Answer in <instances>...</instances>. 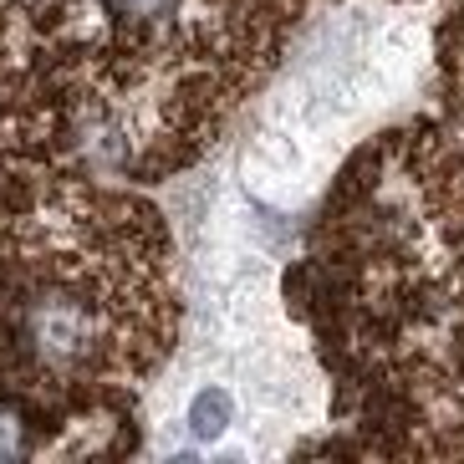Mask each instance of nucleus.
<instances>
[{"instance_id": "obj_1", "label": "nucleus", "mask_w": 464, "mask_h": 464, "mask_svg": "<svg viewBox=\"0 0 464 464\" xmlns=\"http://www.w3.org/2000/svg\"><path fill=\"white\" fill-rule=\"evenodd\" d=\"M87 337H92V322H87V312L72 306V301H42L36 316H31V342H36V353L52 357V362L82 357Z\"/></svg>"}, {"instance_id": "obj_2", "label": "nucleus", "mask_w": 464, "mask_h": 464, "mask_svg": "<svg viewBox=\"0 0 464 464\" xmlns=\"http://www.w3.org/2000/svg\"><path fill=\"white\" fill-rule=\"evenodd\" d=\"M230 419H235V398L225 393V388H199L194 393V403H189V434L194 439H219L225 429H230Z\"/></svg>"}, {"instance_id": "obj_3", "label": "nucleus", "mask_w": 464, "mask_h": 464, "mask_svg": "<svg viewBox=\"0 0 464 464\" xmlns=\"http://www.w3.org/2000/svg\"><path fill=\"white\" fill-rule=\"evenodd\" d=\"M21 450H26V434H21V419L0 409V459H15Z\"/></svg>"}, {"instance_id": "obj_4", "label": "nucleus", "mask_w": 464, "mask_h": 464, "mask_svg": "<svg viewBox=\"0 0 464 464\" xmlns=\"http://www.w3.org/2000/svg\"><path fill=\"white\" fill-rule=\"evenodd\" d=\"M128 15H138V21H159V15L174 11V0H118Z\"/></svg>"}]
</instances>
